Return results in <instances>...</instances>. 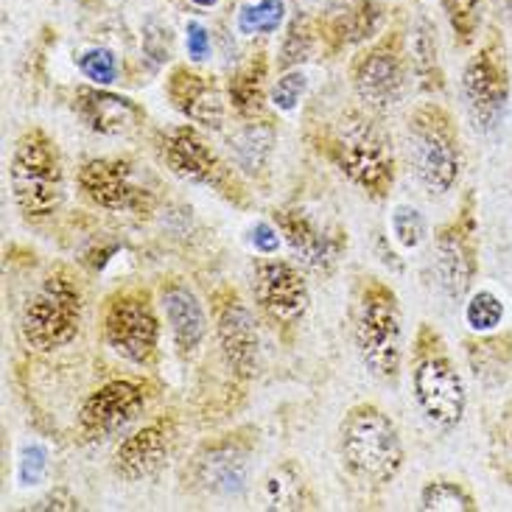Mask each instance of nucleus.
I'll list each match as a JSON object with an SVG mask.
<instances>
[{"label":"nucleus","mask_w":512,"mask_h":512,"mask_svg":"<svg viewBox=\"0 0 512 512\" xmlns=\"http://www.w3.org/2000/svg\"><path fill=\"white\" fill-rule=\"evenodd\" d=\"M328 157L347 180L375 202L387 199L395 185V149L387 129L373 115L350 107L333 126Z\"/></svg>","instance_id":"obj_1"},{"label":"nucleus","mask_w":512,"mask_h":512,"mask_svg":"<svg viewBox=\"0 0 512 512\" xmlns=\"http://www.w3.org/2000/svg\"><path fill=\"white\" fill-rule=\"evenodd\" d=\"M420 510L423 512H476L479 501L468 487L457 479H445L437 476L426 482L420 490Z\"/></svg>","instance_id":"obj_28"},{"label":"nucleus","mask_w":512,"mask_h":512,"mask_svg":"<svg viewBox=\"0 0 512 512\" xmlns=\"http://www.w3.org/2000/svg\"><path fill=\"white\" fill-rule=\"evenodd\" d=\"M160 154H163V163L174 177L210 188V191L224 196L227 202H233L236 208L250 205V194H247L241 177L224 163L219 152L202 138V132L194 124L168 129L160 140Z\"/></svg>","instance_id":"obj_8"},{"label":"nucleus","mask_w":512,"mask_h":512,"mask_svg":"<svg viewBox=\"0 0 512 512\" xmlns=\"http://www.w3.org/2000/svg\"><path fill=\"white\" fill-rule=\"evenodd\" d=\"M409 68L412 62L406 56V42L398 31H389L381 40L370 42L353 59L350 65L353 93L367 110L387 112L389 107L401 104L409 87Z\"/></svg>","instance_id":"obj_11"},{"label":"nucleus","mask_w":512,"mask_h":512,"mask_svg":"<svg viewBox=\"0 0 512 512\" xmlns=\"http://www.w3.org/2000/svg\"><path fill=\"white\" fill-rule=\"evenodd\" d=\"M160 305H163L177 353L182 359L194 356L208 336V314L199 303V297L180 280H166L160 286Z\"/></svg>","instance_id":"obj_22"},{"label":"nucleus","mask_w":512,"mask_h":512,"mask_svg":"<svg viewBox=\"0 0 512 512\" xmlns=\"http://www.w3.org/2000/svg\"><path fill=\"white\" fill-rule=\"evenodd\" d=\"M443 12L454 31L457 48H471L479 40L485 20V0H443Z\"/></svg>","instance_id":"obj_31"},{"label":"nucleus","mask_w":512,"mask_h":512,"mask_svg":"<svg viewBox=\"0 0 512 512\" xmlns=\"http://www.w3.org/2000/svg\"><path fill=\"white\" fill-rule=\"evenodd\" d=\"M412 398L423 420L440 431H454L468 409V392L445 339L429 322H420L412 347Z\"/></svg>","instance_id":"obj_2"},{"label":"nucleus","mask_w":512,"mask_h":512,"mask_svg":"<svg viewBox=\"0 0 512 512\" xmlns=\"http://www.w3.org/2000/svg\"><path fill=\"white\" fill-rule=\"evenodd\" d=\"M409 163L431 196H445L462 174V143L454 115L440 101H423L406 124Z\"/></svg>","instance_id":"obj_6"},{"label":"nucleus","mask_w":512,"mask_h":512,"mask_svg":"<svg viewBox=\"0 0 512 512\" xmlns=\"http://www.w3.org/2000/svg\"><path fill=\"white\" fill-rule=\"evenodd\" d=\"M233 154H236V163L241 171L261 177L266 166H269V157H272V143H275V129L255 118V121H244V126L233 135Z\"/></svg>","instance_id":"obj_26"},{"label":"nucleus","mask_w":512,"mask_h":512,"mask_svg":"<svg viewBox=\"0 0 512 512\" xmlns=\"http://www.w3.org/2000/svg\"><path fill=\"white\" fill-rule=\"evenodd\" d=\"M31 510H82V504H79V499L70 493V490H65V487H56V490H51L48 496H42Z\"/></svg>","instance_id":"obj_39"},{"label":"nucleus","mask_w":512,"mask_h":512,"mask_svg":"<svg viewBox=\"0 0 512 512\" xmlns=\"http://www.w3.org/2000/svg\"><path fill=\"white\" fill-rule=\"evenodd\" d=\"M476 191H465L457 213L434 233V275L448 300H465L479 275Z\"/></svg>","instance_id":"obj_9"},{"label":"nucleus","mask_w":512,"mask_h":512,"mask_svg":"<svg viewBox=\"0 0 512 512\" xmlns=\"http://www.w3.org/2000/svg\"><path fill=\"white\" fill-rule=\"evenodd\" d=\"M409 62H412V73H415L417 87L423 93H443L445 73L440 65V45H437V28L429 17H417L415 28H412V48H409Z\"/></svg>","instance_id":"obj_25"},{"label":"nucleus","mask_w":512,"mask_h":512,"mask_svg":"<svg viewBox=\"0 0 512 512\" xmlns=\"http://www.w3.org/2000/svg\"><path fill=\"white\" fill-rule=\"evenodd\" d=\"M82 289L70 269L56 266L42 277L20 314V336L37 353L70 345L82 328Z\"/></svg>","instance_id":"obj_7"},{"label":"nucleus","mask_w":512,"mask_h":512,"mask_svg":"<svg viewBox=\"0 0 512 512\" xmlns=\"http://www.w3.org/2000/svg\"><path fill=\"white\" fill-rule=\"evenodd\" d=\"M499 6H504V12L512 17V0H499Z\"/></svg>","instance_id":"obj_42"},{"label":"nucleus","mask_w":512,"mask_h":512,"mask_svg":"<svg viewBox=\"0 0 512 512\" xmlns=\"http://www.w3.org/2000/svg\"><path fill=\"white\" fill-rule=\"evenodd\" d=\"M9 182H12L14 205L26 222H45L62 208L65 199L62 157L45 129L31 126L17 138Z\"/></svg>","instance_id":"obj_5"},{"label":"nucleus","mask_w":512,"mask_h":512,"mask_svg":"<svg viewBox=\"0 0 512 512\" xmlns=\"http://www.w3.org/2000/svg\"><path fill=\"white\" fill-rule=\"evenodd\" d=\"M353 342L361 361L370 373L395 384L403 367V314L395 289L378 280L364 277L356 291L353 308Z\"/></svg>","instance_id":"obj_4"},{"label":"nucleus","mask_w":512,"mask_h":512,"mask_svg":"<svg viewBox=\"0 0 512 512\" xmlns=\"http://www.w3.org/2000/svg\"><path fill=\"white\" fill-rule=\"evenodd\" d=\"M82 194L101 210L112 213H152L154 194L140 185L135 166L124 157H93L79 168Z\"/></svg>","instance_id":"obj_15"},{"label":"nucleus","mask_w":512,"mask_h":512,"mask_svg":"<svg viewBox=\"0 0 512 512\" xmlns=\"http://www.w3.org/2000/svg\"><path fill=\"white\" fill-rule=\"evenodd\" d=\"M73 112L82 118V124L90 132L104 135V138H129L146 121V110L138 101L110 93L107 87H98V84L96 87H90V84L76 87Z\"/></svg>","instance_id":"obj_20"},{"label":"nucleus","mask_w":512,"mask_h":512,"mask_svg":"<svg viewBox=\"0 0 512 512\" xmlns=\"http://www.w3.org/2000/svg\"><path fill=\"white\" fill-rule=\"evenodd\" d=\"M79 70L84 73V79H90L98 87H110L118 79V56L110 48H90L79 59Z\"/></svg>","instance_id":"obj_35"},{"label":"nucleus","mask_w":512,"mask_h":512,"mask_svg":"<svg viewBox=\"0 0 512 512\" xmlns=\"http://www.w3.org/2000/svg\"><path fill=\"white\" fill-rule=\"evenodd\" d=\"M389 227H392V236L403 250H417L429 238V224L423 219V213L417 208H409V205L392 210Z\"/></svg>","instance_id":"obj_34"},{"label":"nucleus","mask_w":512,"mask_h":512,"mask_svg":"<svg viewBox=\"0 0 512 512\" xmlns=\"http://www.w3.org/2000/svg\"><path fill=\"white\" fill-rule=\"evenodd\" d=\"M45 473V448L40 445H28L26 454L20 459V479L23 485H37Z\"/></svg>","instance_id":"obj_37"},{"label":"nucleus","mask_w":512,"mask_h":512,"mask_svg":"<svg viewBox=\"0 0 512 512\" xmlns=\"http://www.w3.org/2000/svg\"><path fill=\"white\" fill-rule=\"evenodd\" d=\"M487 465L504 487H512V401L499 409L487 431Z\"/></svg>","instance_id":"obj_27"},{"label":"nucleus","mask_w":512,"mask_h":512,"mask_svg":"<svg viewBox=\"0 0 512 512\" xmlns=\"http://www.w3.org/2000/svg\"><path fill=\"white\" fill-rule=\"evenodd\" d=\"M305 87H308V76H305L303 70H286L275 82V87H272V104L280 112H294L297 104H300V98H303Z\"/></svg>","instance_id":"obj_36"},{"label":"nucleus","mask_w":512,"mask_h":512,"mask_svg":"<svg viewBox=\"0 0 512 512\" xmlns=\"http://www.w3.org/2000/svg\"><path fill=\"white\" fill-rule=\"evenodd\" d=\"M255 303L280 328H294L308 314L311 289L297 263L286 258H261L252 272Z\"/></svg>","instance_id":"obj_17"},{"label":"nucleus","mask_w":512,"mask_h":512,"mask_svg":"<svg viewBox=\"0 0 512 512\" xmlns=\"http://www.w3.org/2000/svg\"><path fill=\"white\" fill-rule=\"evenodd\" d=\"M275 224L294 252V258L303 263L308 272L322 277L333 275L336 263L342 261V252L347 250L345 230L319 224L303 208L275 210Z\"/></svg>","instance_id":"obj_18"},{"label":"nucleus","mask_w":512,"mask_h":512,"mask_svg":"<svg viewBox=\"0 0 512 512\" xmlns=\"http://www.w3.org/2000/svg\"><path fill=\"white\" fill-rule=\"evenodd\" d=\"M314 42H317L314 20L308 14H297L289 23V28H286V37H283L280 54H277V68L283 70V73L300 68L314 54Z\"/></svg>","instance_id":"obj_30"},{"label":"nucleus","mask_w":512,"mask_h":512,"mask_svg":"<svg viewBox=\"0 0 512 512\" xmlns=\"http://www.w3.org/2000/svg\"><path fill=\"white\" fill-rule=\"evenodd\" d=\"M465 350L471 359L473 373L487 378L490 373H501L512 367V331L496 333V336H476L465 339Z\"/></svg>","instance_id":"obj_29"},{"label":"nucleus","mask_w":512,"mask_h":512,"mask_svg":"<svg viewBox=\"0 0 512 512\" xmlns=\"http://www.w3.org/2000/svg\"><path fill=\"white\" fill-rule=\"evenodd\" d=\"M339 454L353 479L375 487L395 482L406 459L395 420L375 403L347 409L339 426Z\"/></svg>","instance_id":"obj_3"},{"label":"nucleus","mask_w":512,"mask_h":512,"mask_svg":"<svg viewBox=\"0 0 512 512\" xmlns=\"http://www.w3.org/2000/svg\"><path fill=\"white\" fill-rule=\"evenodd\" d=\"M459 87L473 126L479 132H493L510 101V65L499 31H493L485 45L465 62Z\"/></svg>","instance_id":"obj_12"},{"label":"nucleus","mask_w":512,"mask_h":512,"mask_svg":"<svg viewBox=\"0 0 512 512\" xmlns=\"http://www.w3.org/2000/svg\"><path fill=\"white\" fill-rule=\"evenodd\" d=\"M185 42H188V56L194 62H205L210 56V34L202 23H188L185 28Z\"/></svg>","instance_id":"obj_38"},{"label":"nucleus","mask_w":512,"mask_h":512,"mask_svg":"<svg viewBox=\"0 0 512 512\" xmlns=\"http://www.w3.org/2000/svg\"><path fill=\"white\" fill-rule=\"evenodd\" d=\"M286 3L283 0H258L244 6L238 14V31L241 34H275L283 23Z\"/></svg>","instance_id":"obj_32"},{"label":"nucleus","mask_w":512,"mask_h":512,"mask_svg":"<svg viewBox=\"0 0 512 512\" xmlns=\"http://www.w3.org/2000/svg\"><path fill=\"white\" fill-rule=\"evenodd\" d=\"M504 319V303L493 291H476L468 305H465V322L471 325V331L490 333L496 331Z\"/></svg>","instance_id":"obj_33"},{"label":"nucleus","mask_w":512,"mask_h":512,"mask_svg":"<svg viewBox=\"0 0 512 512\" xmlns=\"http://www.w3.org/2000/svg\"><path fill=\"white\" fill-rule=\"evenodd\" d=\"M104 342L112 353L138 367H152L160 347V317L146 289H124L107 297L104 305Z\"/></svg>","instance_id":"obj_10"},{"label":"nucleus","mask_w":512,"mask_h":512,"mask_svg":"<svg viewBox=\"0 0 512 512\" xmlns=\"http://www.w3.org/2000/svg\"><path fill=\"white\" fill-rule=\"evenodd\" d=\"M266 76H269V59L263 51L252 54L244 65H238L227 82V101L241 121L261 118L266 107Z\"/></svg>","instance_id":"obj_24"},{"label":"nucleus","mask_w":512,"mask_h":512,"mask_svg":"<svg viewBox=\"0 0 512 512\" xmlns=\"http://www.w3.org/2000/svg\"><path fill=\"white\" fill-rule=\"evenodd\" d=\"M177 443V420L174 415H160L149 420L146 426L132 431L124 443L115 448L112 471L124 482L149 479L166 465L171 448Z\"/></svg>","instance_id":"obj_19"},{"label":"nucleus","mask_w":512,"mask_h":512,"mask_svg":"<svg viewBox=\"0 0 512 512\" xmlns=\"http://www.w3.org/2000/svg\"><path fill=\"white\" fill-rule=\"evenodd\" d=\"M149 387L138 378H115L90 392L79 409V431L87 443H104L124 431L146 409Z\"/></svg>","instance_id":"obj_16"},{"label":"nucleus","mask_w":512,"mask_h":512,"mask_svg":"<svg viewBox=\"0 0 512 512\" xmlns=\"http://www.w3.org/2000/svg\"><path fill=\"white\" fill-rule=\"evenodd\" d=\"M213 319H216V339L224 364L238 381H250L258 370V353H261V333L252 308L241 300L236 289L222 286L213 294Z\"/></svg>","instance_id":"obj_14"},{"label":"nucleus","mask_w":512,"mask_h":512,"mask_svg":"<svg viewBox=\"0 0 512 512\" xmlns=\"http://www.w3.org/2000/svg\"><path fill=\"white\" fill-rule=\"evenodd\" d=\"M280 236H277V227L269 222H258L252 230V247L261 252V255H275Z\"/></svg>","instance_id":"obj_40"},{"label":"nucleus","mask_w":512,"mask_h":512,"mask_svg":"<svg viewBox=\"0 0 512 512\" xmlns=\"http://www.w3.org/2000/svg\"><path fill=\"white\" fill-rule=\"evenodd\" d=\"M191 3H194L196 9H210V6H216L219 0H191Z\"/></svg>","instance_id":"obj_41"},{"label":"nucleus","mask_w":512,"mask_h":512,"mask_svg":"<svg viewBox=\"0 0 512 512\" xmlns=\"http://www.w3.org/2000/svg\"><path fill=\"white\" fill-rule=\"evenodd\" d=\"M261 507L277 512L317 510V493H314L300 462L283 459L266 471V476L261 479Z\"/></svg>","instance_id":"obj_23"},{"label":"nucleus","mask_w":512,"mask_h":512,"mask_svg":"<svg viewBox=\"0 0 512 512\" xmlns=\"http://www.w3.org/2000/svg\"><path fill=\"white\" fill-rule=\"evenodd\" d=\"M244 434L247 429L230 431L196 448L191 476L202 493L216 499H236L250 487L252 437Z\"/></svg>","instance_id":"obj_13"},{"label":"nucleus","mask_w":512,"mask_h":512,"mask_svg":"<svg viewBox=\"0 0 512 512\" xmlns=\"http://www.w3.org/2000/svg\"><path fill=\"white\" fill-rule=\"evenodd\" d=\"M166 96L171 107L185 115L191 124L222 129L224 115H227V101L213 76H205L188 65H177L168 73Z\"/></svg>","instance_id":"obj_21"}]
</instances>
